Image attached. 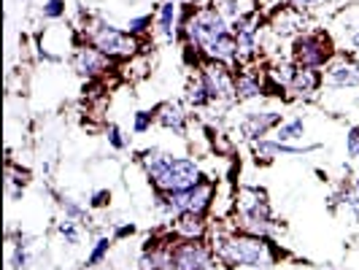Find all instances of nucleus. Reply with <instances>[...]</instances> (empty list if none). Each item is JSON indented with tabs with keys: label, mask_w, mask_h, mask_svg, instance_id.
Returning a JSON list of instances; mask_svg holds the SVG:
<instances>
[{
	"label": "nucleus",
	"mask_w": 359,
	"mask_h": 270,
	"mask_svg": "<svg viewBox=\"0 0 359 270\" xmlns=\"http://www.w3.org/2000/svg\"><path fill=\"white\" fill-rule=\"evenodd\" d=\"M211 249H214L219 265L227 270L235 268H276L284 259V249L276 246L273 238L265 235L243 233V230H216L211 235Z\"/></svg>",
	"instance_id": "nucleus-1"
},
{
	"label": "nucleus",
	"mask_w": 359,
	"mask_h": 270,
	"mask_svg": "<svg viewBox=\"0 0 359 270\" xmlns=\"http://www.w3.org/2000/svg\"><path fill=\"white\" fill-rule=\"evenodd\" d=\"M138 162L144 165L149 184L160 192H181L205 179L195 157H179L162 149H146L138 154Z\"/></svg>",
	"instance_id": "nucleus-2"
},
{
	"label": "nucleus",
	"mask_w": 359,
	"mask_h": 270,
	"mask_svg": "<svg viewBox=\"0 0 359 270\" xmlns=\"http://www.w3.org/2000/svg\"><path fill=\"white\" fill-rule=\"evenodd\" d=\"M235 224L238 230L273 238L278 233V219L273 214L268 192L259 187H241L235 195Z\"/></svg>",
	"instance_id": "nucleus-3"
},
{
	"label": "nucleus",
	"mask_w": 359,
	"mask_h": 270,
	"mask_svg": "<svg viewBox=\"0 0 359 270\" xmlns=\"http://www.w3.org/2000/svg\"><path fill=\"white\" fill-rule=\"evenodd\" d=\"M214 198L216 184L211 179H203L200 184L189 187V189H181V192H160V189H154L151 205L165 216H170V219H176L181 214L208 216L211 205H214Z\"/></svg>",
	"instance_id": "nucleus-4"
},
{
	"label": "nucleus",
	"mask_w": 359,
	"mask_h": 270,
	"mask_svg": "<svg viewBox=\"0 0 359 270\" xmlns=\"http://www.w3.org/2000/svg\"><path fill=\"white\" fill-rule=\"evenodd\" d=\"M84 38H87V43H92L95 49H100L114 62L116 60H130L133 54L141 49L138 38H133L122 27H114L111 22H106V19L100 17L92 19L90 25L84 27Z\"/></svg>",
	"instance_id": "nucleus-5"
},
{
	"label": "nucleus",
	"mask_w": 359,
	"mask_h": 270,
	"mask_svg": "<svg viewBox=\"0 0 359 270\" xmlns=\"http://www.w3.org/2000/svg\"><path fill=\"white\" fill-rule=\"evenodd\" d=\"M224 33H230V19L222 14V8L200 6V8H195V14L189 17V22H187L184 43L192 52H203L208 43H214L216 38H222Z\"/></svg>",
	"instance_id": "nucleus-6"
},
{
	"label": "nucleus",
	"mask_w": 359,
	"mask_h": 270,
	"mask_svg": "<svg viewBox=\"0 0 359 270\" xmlns=\"http://www.w3.org/2000/svg\"><path fill=\"white\" fill-rule=\"evenodd\" d=\"M292 62L297 68H313V71H324L332 60H335V43L324 30H306L297 38H292Z\"/></svg>",
	"instance_id": "nucleus-7"
},
{
	"label": "nucleus",
	"mask_w": 359,
	"mask_h": 270,
	"mask_svg": "<svg viewBox=\"0 0 359 270\" xmlns=\"http://www.w3.org/2000/svg\"><path fill=\"white\" fill-rule=\"evenodd\" d=\"M216 259L211 243L205 241H176L170 249L168 270H216Z\"/></svg>",
	"instance_id": "nucleus-8"
},
{
	"label": "nucleus",
	"mask_w": 359,
	"mask_h": 270,
	"mask_svg": "<svg viewBox=\"0 0 359 270\" xmlns=\"http://www.w3.org/2000/svg\"><path fill=\"white\" fill-rule=\"evenodd\" d=\"M198 76L205 81L214 103H235V68L205 60L198 68Z\"/></svg>",
	"instance_id": "nucleus-9"
},
{
	"label": "nucleus",
	"mask_w": 359,
	"mask_h": 270,
	"mask_svg": "<svg viewBox=\"0 0 359 270\" xmlns=\"http://www.w3.org/2000/svg\"><path fill=\"white\" fill-rule=\"evenodd\" d=\"M322 73L324 84L332 90H359V60L354 54L338 52Z\"/></svg>",
	"instance_id": "nucleus-10"
},
{
	"label": "nucleus",
	"mask_w": 359,
	"mask_h": 270,
	"mask_svg": "<svg viewBox=\"0 0 359 270\" xmlns=\"http://www.w3.org/2000/svg\"><path fill=\"white\" fill-rule=\"evenodd\" d=\"M284 122V116H281V111H273V108H265V111H249V114H243V119H241V125H238V133H241V138L243 141H262L268 133H276V127Z\"/></svg>",
	"instance_id": "nucleus-11"
},
{
	"label": "nucleus",
	"mask_w": 359,
	"mask_h": 270,
	"mask_svg": "<svg viewBox=\"0 0 359 270\" xmlns=\"http://www.w3.org/2000/svg\"><path fill=\"white\" fill-rule=\"evenodd\" d=\"M111 57H106V54L100 52V49H95L92 43H79L76 46V52H73V71L79 73V76H84L87 81H92V79H100V76H106L108 71H111Z\"/></svg>",
	"instance_id": "nucleus-12"
},
{
	"label": "nucleus",
	"mask_w": 359,
	"mask_h": 270,
	"mask_svg": "<svg viewBox=\"0 0 359 270\" xmlns=\"http://www.w3.org/2000/svg\"><path fill=\"white\" fill-rule=\"evenodd\" d=\"M230 33L235 36L238 49H241V65L254 60L257 52H259V19H257V11L233 19L230 22Z\"/></svg>",
	"instance_id": "nucleus-13"
},
{
	"label": "nucleus",
	"mask_w": 359,
	"mask_h": 270,
	"mask_svg": "<svg viewBox=\"0 0 359 270\" xmlns=\"http://www.w3.org/2000/svg\"><path fill=\"white\" fill-rule=\"evenodd\" d=\"M254 157L257 162H273L276 157H303V154H311V151H319L322 144H308V146H297V144H284V141H276V138H262L252 144Z\"/></svg>",
	"instance_id": "nucleus-14"
},
{
	"label": "nucleus",
	"mask_w": 359,
	"mask_h": 270,
	"mask_svg": "<svg viewBox=\"0 0 359 270\" xmlns=\"http://www.w3.org/2000/svg\"><path fill=\"white\" fill-rule=\"evenodd\" d=\"M270 27L278 38H297L300 33H306V17H303V11H297L292 6H281L273 11Z\"/></svg>",
	"instance_id": "nucleus-15"
},
{
	"label": "nucleus",
	"mask_w": 359,
	"mask_h": 270,
	"mask_svg": "<svg viewBox=\"0 0 359 270\" xmlns=\"http://www.w3.org/2000/svg\"><path fill=\"white\" fill-rule=\"evenodd\" d=\"M154 111H157V125L162 130H168L173 135H187V130H189V114H187V108L181 106L179 100H165Z\"/></svg>",
	"instance_id": "nucleus-16"
},
{
	"label": "nucleus",
	"mask_w": 359,
	"mask_h": 270,
	"mask_svg": "<svg viewBox=\"0 0 359 270\" xmlns=\"http://www.w3.org/2000/svg\"><path fill=\"white\" fill-rule=\"evenodd\" d=\"M322 84H324L322 71H313V68H297V65H294V73H292V79H289L287 90L292 92L294 97L311 100V97H316V95H319Z\"/></svg>",
	"instance_id": "nucleus-17"
},
{
	"label": "nucleus",
	"mask_w": 359,
	"mask_h": 270,
	"mask_svg": "<svg viewBox=\"0 0 359 270\" xmlns=\"http://www.w3.org/2000/svg\"><path fill=\"white\" fill-rule=\"evenodd\" d=\"M170 233L179 241H208V219L200 214H181L170 222Z\"/></svg>",
	"instance_id": "nucleus-18"
},
{
	"label": "nucleus",
	"mask_w": 359,
	"mask_h": 270,
	"mask_svg": "<svg viewBox=\"0 0 359 270\" xmlns=\"http://www.w3.org/2000/svg\"><path fill=\"white\" fill-rule=\"evenodd\" d=\"M205 60H214V62H224L230 68H238L241 65V49H238V41H235L233 33H224L222 38H216L214 43H208L205 49Z\"/></svg>",
	"instance_id": "nucleus-19"
},
{
	"label": "nucleus",
	"mask_w": 359,
	"mask_h": 270,
	"mask_svg": "<svg viewBox=\"0 0 359 270\" xmlns=\"http://www.w3.org/2000/svg\"><path fill=\"white\" fill-rule=\"evenodd\" d=\"M265 95V81L259 73H254L252 68L235 71V103H249Z\"/></svg>",
	"instance_id": "nucleus-20"
},
{
	"label": "nucleus",
	"mask_w": 359,
	"mask_h": 270,
	"mask_svg": "<svg viewBox=\"0 0 359 270\" xmlns=\"http://www.w3.org/2000/svg\"><path fill=\"white\" fill-rule=\"evenodd\" d=\"M179 17H181V6L176 0H165L160 6V14H157V33H160L165 41H176V27H179Z\"/></svg>",
	"instance_id": "nucleus-21"
},
{
	"label": "nucleus",
	"mask_w": 359,
	"mask_h": 270,
	"mask_svg": "<svg viewBox=\"0 0 359 270\" xmlns=\"http://www.w3.org/2000/svg\"><path fill=\"white\" fill-rule=\"evenodd\" d=\"M187 106L195 108V111L214 106V100H211V92H208L205 81H203L200 76H195V79L189 81V87H187Z\"/></svg>",
	"instance_id": "nucleus-22"
},
{
	"label": "nucleus",
	"mask_w": 359,
	"mask_h": 270,
	"mask_svg": "<svg viewBox=\"0 0 359 270\" xmlns=\"http://www.w3.org/2000/svg\"><path fill=\"white\" fill-rule=\"evenodd\" d=\"M111 246H114V235H97V241L92 243L90 254L84 259V268H100L108 259V254H111Z\"/></svg>",
	"instance_id": "nucleus-23"
},
{
	"label": "nucleus",
	"mask_w": 359,
	"mask_h": 270,
	"mask_svg": "<svg viewBox=\"0 0 359 270\" xmlns=\"http://www.w3.org/2000/svg\"><path fill=\"white\" fill-rule=\"evenodd\" d=\"M306 135V119L303 116H294V119H284L281 125L276 127V141H284V144H294Z\"/></svg>",
	"instance_id": "nucleus-24"
},
{
	"label": "nucleus",
	"mask_w": 359,
	"mask_h": 270,
	"mask_svg": "<svg viewBox=\"0 0 359 270\" xmlns=\"http://www.w3.org/2000/svg\"><path fill=\"white\" fill-rule=\"evenodd\" d=\"M8 265H11V270L30 268V238L19 235L17 241H14V249H11V257H8Z\"/></svg>",
	"instance_id": "nucleus-25"
},
{
	"label": "nucleus",
	"mask_w": 359,
	"mask_h": 270,
	"mask_svg": "<svg viewBox=\"0 0 359 270\" xmlns=\"http://www.w3.org/2000/svg\"><path fill=\"white\" fill-rule=\"evenodd\" d=\"M81 227H84L81 222H76V219H65V216H62V222L57 224V233H60V238H62L68 246H79V243H81V235H84Z\"/></svg>",
	"instance_id": "nucleus-26"
},
{
	"label": "nucleus",
	"mask_w": 359,
	"mask_h": 270,
	"mask_svg": "<svg viewBox=\"0 0 359 270\" xmlns=\"http://www.w3.org/2000/svg\"><path fill=\"white\" fill-rule=\"evenodd\" d=\"M157 25V19L151 17V14H138V17H130L125 25V30L130 33L133 38H144L151 33V27Z\"/></svg>",
	"instance_id": "nucleus-27"
},
{
	"label": "nucleus",
	"mask_w": 359,
	"mask_h": 270,
	"mask_svg": "<svg viewBox=\"0 0 359 270\" xmlns=\"http://www.w3.org/2000/svg\"><path fill=\"white\" fill-rule=\"evenodd\" d=\"M57 205L62 208V216L65 219H76V222H81V224H87V222H92L90 214H87V208L79 203V200L73 198H60L57 200Z\"/></svg>",
	"instance_id": "nucleus-28"
},
{
	"label": "nucleus",
	"mask_w": 359,
	"mask_h": 270,
	"mask_svg": "<svg viewBox=\"0 0 359 270\" xmlns=\"http://www.w3.org/2000/svg\"><path fill=\"white\" fill-rule=\"evenodd\" d=\"M151 125H157V111H135L133 114V133L135 135H146Z\"/></svg>",
	"instance_id": "nucleus-29"
},
{
	"label": "nucleus",
	"mask_w": 359,
	"mask_h": 270,
	"mask_svg": "<svg viewBox=\"0 0 359 270\" xmlns=\"http://www.w3.org/2000/svg\"><path fill=\"white\" fill-rule=\"evenodd\" d=\"M65 11H68V3H65V0H43V6H41V17L49 19V22L62 19Z\"/></svg>",
	"instance_id": "nucleus-30"
},
{
	"label": "nucleus",
	"mask_w": 359,
	"mask_h": 270,
	"mask_svg": "<svg viewBox=\"0 0 359 270\" xmlns=\"http://www.w3.org/2000/svg\"><path fill=\"white\" fill-rule=\"evenodd\" d=\"M106 141L111 149H116V151H125L127 146H130V138H127L125 133H122V127L119 125H106Z\"/></svg>",
	"instance_id": "nucleus-31"
},
{
	"label": "nucleus",
	"mask_w": 359,
	"mask_h": 270,
	"mask_svg": "<svg viewBox=\"0 0 359 270\" xmlns=\"http://www.w3.org/2000/svg\"><path fill=\"white\" fill-rule=\"evenodd\" d=\"M346 154L348 160H359V125L346 130Z\"/></svg>",
	"instance_id": "nucleus-32"
},
{
	"label": "nucleus",
	"mask_w": 359,
	"mask_h": 270,
	"mask_svg": "<svg viewBox=\"0 0 359 270\" xmlns=\"http://www.w3.org/2000/svg\"><path fill=\"white\" fill-rule=\"evenodd\" d=\"M87 205H90L92 211L108 208V205H111V192H108V189H95L90 195V203H87Z\"/></svg>",
	"instance_id": "nucleus-33"
},
{
	"label": "nucleus",
	"mask_w": 359,
	"mask_h": 270,
	"mask_svg": "<svg viewBox=\"0 0 359 270\" xmlns=\"http://www.w3.org/2000/svg\"><path fill=\"white\" fill-rule=\"evenodd\" d=\"M332 0H289L287 6L297 8V11H311V8H322V6H330Z\"/></svg>",
	"instance_id": "nucleus-34"
},
{
	"label": "nucleus",
	"mask_w": 359,
	"mask_h": 270,
	"mask_svg": "<svg viewBox=\"0 0 359 270\" xmlns=\"http://www.w3.org/2000/svg\"><path fill=\"white\" fill-rule=\"evenodd\" d=\"M135 224L133 222H125V224H116L114 227V241H125V238H130V235H135Z\"/></svg>",
	"instance_id": "nucleus-35"
},
{
	"label": "nucleus",
	"mask_w": 359,
	"mask_h": 270,
	"mask_svg": "<svg viewBox=\"0 0 359 270\" xmlns=\"http://www.w3.org/2000/svg\"><path fill=\"white\" fill-rule=\"evenodd\" d=\"M346 30H348V43H351V49H359V19L351 22Z\"/></svg>",
	"instance_id": "nucleus-36"
},
{
	"label": "nucleus",
	"mask_w": 359,
	"mask_h": 270,
	"mask_svg": "<svg viewBox=\"0 0 359 270\" xmlns=\"http://www.w3.org/2000/svg\"><path fill=\"white\" fill-rule=\"evenodd\" d=\"M354 187H357V189H359V173H357V176H354Z\"/></svg>",
	"instance_id": "nucleus-37"
},
{
	"label": "nucleus",
	"mask_w": 359,
	"mask_h": 270,
	"mask_svg": "<svg viewBox=\"0 0 359 270\" xmlns=\"http://www.w3.org/2000/svg\"><path fill=\"white\" fill-rule=\"evenodd\" d=\"M254 270H270V268H254Z\"/></svg>",
	"instance_id": "nucleus-38"
},
{
	"label": "nucleus",
	"mask_w": 359,
	"mask_h": 270,
	"mask_svg": "<svg viewBox=\"0 0 359 270\" xmlns=\"http://www.w3.org/2000/svg\"><path fill=\"white\" fill-rule=\"evenodd\" d=\"M222 270H227V268H222Z\"/></svg>",
	"instance_id": "nucleus-39"
}]
</instances>
